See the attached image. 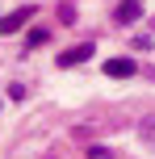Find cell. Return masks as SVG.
<instances>
[{
	"label": "cell",
	"mask_w": 155,
	"mask_h": 159,
	"mask_svg": "<svg viewBox=\"0 0 155 159\" xmlns=\"http://www.w3.org/2000/svg\"><path fill=\"white\" fill-rule=\"evenodd\" d=\"M46 42H50V30L38 25V30H30V38H25V50H38V46H46Z\"/></svg>",
	"instance_id": "cell-5"
},
{
	"label": "cell",
	"mask_w": 155,
	"mask_h": 159,
	"mask_svg": "<svg viewBox=\"0 0 155 159\" xmlns=\"http://www.w3.org/2000/svg\"><path fill=\"white\" fill-rule=\"evenodd\" d=\"M134 71H139L134 59H109V63H105V75H109V80H130Z\"/></svg>",
	"instance_id": "cell-4"
},
{
	"label": "cell",
	"mask_w": 155,
	"mask_h": 159,
	"mask_svg": "<svg viewBox=\"0 0 155 159\" xmlns=\"http://www.w3.org/2000/svg\"><path fill=\"white\" fill-rule=\"evenodd\" d=\"M139 17H143V4H139V0H122V4L113 8V25H134Z\"/></svg>",
	"instance_id": "cell-2"
},
{
	"label": "cell",
	"mask_w": 155,
	"mask_h": 159,
	"mask_svg": "<svg viewBox=\"0 0 155 159\" xmlns=\"http://www.w3.org/2000/svg\"><path fill=\"white\" fill-rule=\"evenodd\" d=\"M30 17H34V4H21L17 13H8L4 21H0V34H17V30H21L25 21H30Z\"/></svg>",
	"instance_id": "cell-3"
},
{
	"label": "cell",
	"mask_w": 155,
	"mask_h": 159,
	"mask_svg": "<svg viewBox=\"0 0 155 159\" xmlns=\"http://www.w3.org/2000/svg\"><path fill=\"white\" fill-rule=\"evenodd\" d=\"M59 21H63V25L75 21V4H71V0H63V4H59Z\"/></svg>",
	"instance_id": "cell-6"
},
{
	"label": "cell",
	"mask_w": 155,
	"mask_h": 159,
	"mask_svg": "<svg viewBox=\"0 0 155 159\" xmlns=\"http://www.w3.org/2000/svg\"><path fill=\"white\" fill-rule=\"evenodd\" d=\"M92 50H97L92 42H80V46H67L63 55H59V67H75V63H88V59H92Z\"/></svg>",
	"instance_id": "cell-1"
},
{
	"label": "cell",
	"mask_w": 155,
	"mask_h": 159,
	"mask_svg": "<svg viewBox=\"0 0 155 159\" xmlns=\"http://www.w3.org/2000/svg\"><path fill=\"white\" fill-rule=\"evenodd\" d=\"M88 159H113V155H109L105 147H88Z\"/></svg>",
	"instance_id": "cell-7"
}]
</instances>
